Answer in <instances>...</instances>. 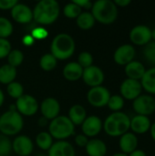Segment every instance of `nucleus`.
Wrapping results in <instances>:
<instances>
[{
  "label": "nucleus",
  "mask_w": 155,
  "mask_h": 156,
  "mask_svg": "<svg viewBox=\"0 0 155 156\" xmlns=\"http://www.w3.org/2000/svg\"><path fill=\"white\" fill-rule=\"evenodd\" d=\"M152 41H155V27L152 29Z\"/></svg>",
  "instance_id": "09e8293b"
},
{
  "label": "nucleus",
  "mask_w": 155,
  "mask_h": 156,
  "mask_svg": "<svg viewBox=\"0 0 155 156\" xmlns=\"http://www.w3.org/2000/svg\"><path fill=\"white\" fill-rule=\"evenodd\" d=\"M83 69L78 62H69L63 69V76L69 81H76L82 78Z\"/></svg>",
  "instance_id": "b1692460"
},
{
  "label": "nucleus",
  "mask_w": 155,
  "mask_h": 156,
  "mask_svg": "<svg viewBox=\"0 0 155 156\" xmlns=\"http://www.w3.org/2000/svg\"><path fill=\"white\" fill-rule=\"evenodd\" d=\"M128 156H147V154H146V153L143 150L136 149L135 151H133L132 153L128 154Z\"/></svg>",
  "instance_id": "a18cd8bd"
},
{
  "label": "nucleus",
  "mask_w": 155,
  "mask_h": 156,
  "mask_svg": "<svg viewBox=\"0 0 155 156\" xmlns=\"http://www.w3.org/2000/svg\"><path fill=\"white\" fill-rule=\"evenodd\" d=\"M152 125L151 119L147 116L143 115H134L131 118V125L130 130L134 134H145L149 133Z\"/></svg>",
  "instance_id": "dca6fc26"
},
{
  "label": "nucleus",
  "mask_w": 155,
  "mask_h": 156,
  "mask_svg": "<svg viewBox=\"0 0 155 156\" xmlns=\"http://www.w3.org/2000/svg\"><path fill=\"white\" fill-rule=\"evenodd\" d=\"M88 142H89V139L84 134H79L75 138V143L79 147H86Z\"/></svg>",
  "instance_id": "a19ab883"
},
{
  "label": "nucleus",
  "mask_w": 155,
  "mask_h": 156,
  "mask_svg": "<svg viewBox=\"0 0 155 156\" xmlns=\"http://www.w3.org/2000/svg\"><path fill=\"white\" fill-rule=\"evenodd\" d=\"M13 19L19 24H27L33 19V12L29 6L24 4H16L11 9Z\"/></svg>",
  "instance_id": "a211bd4d"
},
{
  "label": "nucleus",
  "mask_w": 155,
  "mask_h": 156,
  "mask_svg": "<svg viewBox=\"0 0 155 156\" xmlns=\"http://www.w3.org/2000/svg\"><path fill=\"white\" fill-rule=\"evenodd\" d=\"M33 18L40 25H50L54 23L60 12L59 4L56 0H41L34 7Z\"/></svg>",
  "instance_id": "f257e3e1"
},
{
  "label": "nucleus",
  "mask_w": 155,
  "mask_h": 156,
  "mask_svg": "<svg viewBox=\"0 0 155 156\" xmlns=\"http://www.w3.org/2000/svg\"><path fill=\"white\" fill-rule=\"evenodd\" d=\"M143 55L149 64L155 67V41H151L143 47Z\"/></svg>",
  "instance_id": "2f4dec72"
},
{
  "label": "nucleus",
  "mask_w": 155,
  "mask_h": 156,
  "mask_svg": "<svg viewBox=\"0 0 155 156\" xmlns=\"http://www.w3.org/2000/svg\"><path fill=\"white\" fill-rule=\"evenodd\" d=\"M124 99L121 95L115 94L111 96L107 106L112 112H122V110L124 107Z\"/></svg>",
  "instance_id": "c756f323"
},
{
  "label": "nucleus",
  "mask_w": 155,
  "mask_h": 156,
  "mask_svg": "<svg viewBox=\"0 0 155 156\" xmlns=\"http://www.w3.org/2000/svg\"><path fill=\"white\" fill-rule=\"evenodd\" d=\"M75 41L73 37L66 33L57 35L50 46L51 54L59 60H65L70 58L75 51Z\"/></svg>",
  "instance_id": "20e7f679"
},
{
  "label": "nucleus",
  "mask_w": 155,
  "mask_h": 156,
  "mask_svg": "<svg viewBox=\"0 0 155 156\" xmlns=\"http://www.w3.org/2000/svg\"><path fill=\"white\" fill-rule=\"evenodd\" d=\"M87 118V112L83 106L76 104L73 105L69 112V119L75 125H81Z\"/></svg>",
  "instance_id": "393cba45"
},
{
  "label": "nucleus",
  "mask_w": 155,
  "mask_h": 156,
  "mask_svg": "<svg viewBox=\"0 0 155 156\" xmlns=\"http://www.w3.org/2000/svg\"><path fill=\"white\" fill-rule=\"evenodd\" d=\"M33 143L26 135L17 136L12 143V150L19 156H28L33 151Z\"/></svg>",
  "instance_id": "f3484780"
},
{
  "label": "nucleus",
  "mask_w": 155,
  "mask_h": 156,
  "mask_svg": "<svg viewBox=\"0 0 155 156\" xmlns=\"http://www.w3.org/2000/svg\"><path fill=\"white\" fill-rule=\"evenodd\" d=\"M6 91L11 98L17 100L18 98H20L24 94V88L19 82L13 81L7 85Z\"/></svg>",
  "instance_id": "473e14b6"
},
{
  "label": "nucleus",
  "mask_w": 155,
  "mask_h": 156,
  "mask_svg": "<svg viewBox=\"0 0 155 156\" xmlns=\"http://www.w3.org/2000/svg\"><path fill=\"white\" fill-rule=\"evenodd\" d=\"M85 149L89 156H105L107 154V146L105 143L100 139L89 140Z\"/></svg>",
  "instance_id": "4be33fe9"
},
{
  "label": "nucleus",
  "mask_w": 155,
  "mask_h": 156,
  "mask_svg": "<svg viewBox=\"0 0 155 156\" xmlns=\"http://www.w3.org/2000/svg\"><path fill=\"white\" fill-rule=\"evenodd\" d=\"M11 51L10 42L6 38H0V58H6Z\"/></svg>",
  "instance_id": "4c0bfd02"
},
{
  "label": "nucleus",
  "mask_w": 155,
  "mask_h": 156,
  "mask_svg": "<svg viewBox=\"0 0 155 156\" xmlns=\"http://www.w3.org/2000/svg\"><path fill=\"white\" fill-rule=\"evenodd\" d=\"M48 156H75V150L69 142L58 141L48 150Z\"/></svg>",
  "instance_id": "aec40b11"
},
{
  "label": "nucleus",
  "mask_w": 155,
  "mask_h": 156,
  "mask_svg": "<svg viewBox=\"0 0 155 156\" xmlns=\"http://www.w3.org/2000/svg\"><path fill=\"white\" fill-rule=\"evenodd\" d=\"M16 77V69L5 64L0 67V83L10 84L15 80Z\"/></svg>",
  "instance_id": "a878e982"
},
{
  "label": "nucleus",
  "mask_w": 155,
  "mask_h": 156,
  "mask_svg": "<svg viewBox=\"0 0 155 156\" xmlns=\"http://www.w3.org/2000/svg\"><path fill=\"white\" fill-rule=\"evenodd\" d=\"M143 87L140 80L125 79L120 86V95L128 101H134L143 94Z\"/></svg>",
  "instance_id": "9d476101"
},
{
  "label": "nucleus",
  "mask_w": 155,
  "mask_h": 156,
  "mask_svg": "<svg viewBox=\"0 0 155 156\" xmlns=\"http://www.w3.org/2000/svg\"><path fill=\"white\" fill-rule=\"evenodd\" d=\"M82 79L88 86L94 88V87L101 86V84L104 81L105 75L100 68L92 65L83 69Z\"/></svg>",
  "instance_id": "ddd939ff"
},
{
  "label": "nucleus",
  "mask_w": 155,
  "mask_h": 156,
  "mask_svg": "<svg viewBox=\"0 0 155 156\" xmlns=\"http://www.w3.org/2000/svg\"><path fill=\"white\" fill-rule=\"evenodd\" d=\"M15 106L17 112L25 116H32L36 114L38 110V103L37 100L33 96L27 94H23L18 98Z\"/></svg>",
  "instance_id": "9b49d317"
},
{
  "label": "nucleus",
  "mask_w": 155,
  "mask_h": 156,
  "mask_svg": "<svg viewBox=\"0 0 155 156\" xmlns=\"http://www.w3.org/2000/svg\"><path fill=\"white\" fill-rule=\"evenodd\" d=\"M131 118L122 112H112L103 122L104 132L111 137H121L130 131Z\"/></svg>",
  "instance_id": "f03ea898"
},
{
  "label": "nucleus",
  "mask_w": 155,
  "mask_h": 156,
  "mask_svg": "<svg viewBox=\"0 0 155 156\" xmlns=\"http://www.w3.org/2000/svg\"><path fill=\"white\" fill-rule=\"evenodd\" d=\"M58 59L50 53V54H45L41 57L39 65L41 69L45 71H50L54 69L57 66Z\"/></svg>",
  "instance_id": "c85d7f7f"
},
{
  "label": "nucleus",
  "mask_w": 155,
  "mask_h": 156,
  "mask_svg": "<svg viewBox=\"0 0 155 156\" xmlns=\"http://www.w3.org/2000/svg\"><path fill=\"white\" fill-rule=\"evenodd\" d=\"M6 58H7L8 65L16 69V67L20 66L23 62L24 54L19 49H13L10 51V53L8 54V56Z\"/></svg>",
  "instance_id": "7c9ffc66"
},
{
  "label": "nucleus",
  "mask_w": 155,
  "mask_h": 156,
  "mask_svg": "<svg viewBox=\"0 0 155 156\" xmlns=\"http://www.w3.org/2000/svg\"><path fill=\"white\" fill-rule=\"evenodd\" d=\"M149 133H151V137H152V139L153 140V142H155V122L152 123Z\"/></svg>",
  "instance_id": "49530a36"
},
{
  "label": "nucleus",
  "mask_w": 155,
  "mask_h": 156,
  "mask_svg": "<svg viewBox=\"0 0 155 156\" xmlns=\"http://www.w3.org/2000/svg\"><path fill=\"white\" fill-rule=\"evenodd\" d=\"M78 63L79 65L84 69L86 68H89L90 66H92L93 63V57L90 52L87 51H83L79 55L78 58Z\"/></svg>",
  "instance_id": "e433bc0d"
},
{
  "label": "nucleus",
  "mask_w": 155,
  "mask_h": 156,
  "mask_svg": "<svg viewBox=\"0 0 155 156\" xmlns=\"http://www.w3.org/2000/svg\"><path fill=\"white\" fill-rule=\"evenodd\" d=\"M112 156H128V155H127V154H122V153H117V154H113Z\"/></svg>",
  "instance_id": "8fccbe9b"
},
{
  "label": "nucleus",
  "mask_w": 155,
  "mask_h": 156,
  "mask_svg": "<svg viewBox=\"0 0 155 156\" xmlns=\"http://www.w3.org/2000/svg\"><path fill=\"white\" fill-rule=\"evenodd\" d=\"M36 143L37 146L44 151H48L50 147L53 144V138L49 134V133L47 132H41L39 133L36 137Z\"/></svg>",
  "instance_id": "cd10ccee"
},
{
  "label": "nucleus",
  "mask_w": 155,
  "mask_h": 156,
  "mask_svg": "<svg viewBox=\"0 0 155 156\" xmlns=\"http://www.w3.org/2000/svg\"><path fill=\"white\" fill-rule=\"evenodd\" d=\"M136 56V50L132 44H123L120 46L113 54V59L116 64L120 66H126Z\"/></svg>",
  "instance_id": "f8f14e48"
},
{
  "label": "nucleus",
  "mask_w": 155,
  "mask_h": 156,
  "mask_svg": "<svg viewBox=\"0 0 155 156\" xmlns=\"http://www.w3.org/2000/svg\"><path fill=\"white\" fill-rule=\"evenodd\" d=\"M31 37L34 39H44L48 37V31L43 27H36L31 32Z\"/></svg>",
  "instance_id": "58836bf2"
},
{
  "label": "nucleus",
  "mask_w": 155,
  "mask_h": 156,
  "mask_svg": "<svg viewBox=\"0 0 155 156\" xmlns=\"http://www.w3.org/2000/svg\"><path fill=\"white\" fill-rule=\"evenodd\" d=\"M90 13L95 18V21L103 25H111L118 17V7L113 1L98 0L92 4Z\"/></svg>",
  "instance_id": "7ed1b4c3"
},
{
  "label": "nucleus",
  "mask_w": 155,
  "mask_h": 156,
  "mask_svg": "<svg viewBox=\"0 0 155 156\" xmlns=\"http://www.w3.org/2000/svg\"><path fill=\"white\" fill-rule=\"evenodd\" d=\"M139 140L136 134L132 132H128L122 135L119 140V146L122 154H130L136 149H138Z\"/></svg>",
  "instance_id": "6ab92c4d"
},
{
  "label": "nucleus",
  "mask_w": 155,
  "mask_h": 156,
  "mask_svg": "<svg viewBox=\"0 0 155 156\" xmlns=\"http://www.w3.org/2000/svg\"><path fill=\"white\" fill-rule=\"evenodd\" d=\"M12 151V143L5 135L0 134V156H7Z\"/></svg>",
  "instance_id": "c9c22d12"
},
{
  "label": "nucleus",
  "mask_w": 155,
  "mask_h": 156,
  "mask_svg": "<svg viewBox=\"0 0 155 156\" xmlns=\"http://www.w3.org/2000/svg\"><path fill=\"white\" fill-rule=\"evenodd\" d=\"M81 128L85 136L95 137L101 132L103 128V123L98 116L91 115L85 119V121L81 124Z\"/></svg>",
  "instance_id": "4468645a"
},
{
  "label": "nucleus",
  "mask_w": 155,
  "mask_h": 156,
  "mask_svg": "<svg viewBox=\"0 0 155 156\" xmlns=\"http://www.w3.org/2000/svg\"><path fill=\"white\" fill-rule=\"evenodd\" d=\"M74 4L79 5L80 8H85V9H90L92 7V3L89 0H75L73 1Z\"/></svg>",
  "instance_id": "79ce46f5"
},
{
  "label": "nucleus",
  "mask_w": 155,
  "mask_h": 156,
  "mask_svg": "<svg viewBox=\"0 0 155 156\" xmlns=\"http://www.w3.org/2000/svg\"><path fill=\"white\" fill-rule=\"evenodd\" d=\"M17 4V0H0V9L11 10Z\"/></svg>",
  "instance_id": "ea45409f"
},
{
  "label": "nucleus",
  "mask_w": 155,
  "mask_h": 156,
  "mask_svg": "<svg viewBox=\"0 0 155 156\" xmlns=\"http://www.w3.org/2000/svg\"><path fill=\"white\" fill-rule=\"evenodd\" d=\"M75 126L70 122L67 116H58L53 119L48 126L49 134L52 138L58 139L59 141H64L65 139L70 137L74 134Z\"/></svg>",
  "instance_id": "423d86ee"
},
{
  "label": "nucleus",
  "mask_w": 155,
  "mask_h": 156,
  "mask_svg": "<svg viewBox=\"0 0 155 156\" xmlns=\"http://www.w3.org/2000/svg\"><path fill=\"white\" fill-rule=\"evenodd\" d=\"M143 90L147 92V94L153 96L155 95V67H151L146 69L143 77L140 80Z\"/></svg>",
  "instance_id": "5701e85b"
},
{
  "label": "nucleus",
  "mask_w": 155,
  "mask_h": 156,
  "mask_svg": "<svg viewBox=\"0 0 155 156\" xmlns=\"http://www.w3.org/2000/svg\"><path fill=\"white\" fill-rule=\"evenodd\" d=\"M63 13L68 18H77L81 14V8L73 2H71L64 6Z\"/></svg>",
  "instance_id": "f704fd0d"
},
{
  "label": "nucleus",
  "mask_w": 155,
  "mask_h": 156,
  "mask_svg": "<svg viewBox=\"0 0 155 156\" xmlns=\"http://www.w3.org/2000/svg\"><path fill=\"white\" fill-rule=\"evenodd\" d=\"M129 37L134 46L144 47L152 41V29L146 25H137L131 29Z\"/></svg>",
  "instance_id": "6e6552de"
},
{
  "label": "nucleus",
  "mask_w": 155,
  "mask_h": 156,
  "mask_svg": "<svg viewBox=\"0 0 155 156\" xmlns=\"http://www.w3.org/2000/svg\"><path fill=\"white\" fill-rule=\"evenodd\" d=\"M132 109L136 114L149 117L155 112V98L149 94H142L132 101Z\"/></svg>",
  "instance_id": "0eeeda50"
},
{
  "label": "nucleus",
  "mask_w": 155,
  "mask_h": 156,
  "mask_svg": "<svg viewBox=\"0 0 155 156\" xmlns=\"http://www.w3.org/2000/svg\"><path fill=\"white\" fill-rule=\"evenodd\" d=\"M146 71L145 67L141 61L132 60L126 66H124V72L127 76V79L141 80Z\"/></svg>",
  "instance_id": "412c9836"
},
{
  "label": "nucleus",
  "mask_w": 155,
  "mask_h": 156,
  "mask_svg": "<svg viewBox=\"0 0 155 156\" xmlns=\"http://www.w3.org/2000/svg\"><path fill=\"white\" fill-rule=\"evenodd\" d=\"M111 96V94L106 87L98 86L91 88L88 91L87 100L90 105L97 108H101L107 106Z\"/></svg>",
  "instance_id": "1a4fd4ad"
},
{
  "label": "nucleus",
  "mask_w": 155,
  "mask_h": 156,
  "mask_svg": "<svg viewBox=\"0 0 155 156\" xmlns=\"http://www.w3.org/2000/svg\"><path fill=\"white\" fill-rule=\"evenodd\" d=\"M95 18L90 12H81V14L77 17V25L82 30L90 29L95 24Z\"/></svg>",
  "instance_id": "bb28decb"
},
{
  "label": "nucleus",
  "mask_w": 155,
  "mask_h": 156,
  "mask_svg": "<svg viewBox=\"0 0 155 156\" xmlns=\"http://www.w3.org/2000/svg\"><path fill=\"white\" fill-rule=\"evenodd\" d=\"M113 2L117 7H126L132 3L131 0H114Z\"/></svg>",
  "instance_id": "37998d69"
},
{
  "label": "nucleus",
  "mask_w": 155,
  "mask_h": 156,
  "mask_svg": "<svg viewBox=\"0 0 155 156\" xmlns=\"http://www.w3.org/2000/svg\"><path fill=\"white\" fill-rule=\"evenodd\" d=\"M40 111L45 119L52 121L53 119L59 116V102L54 98H47L41 102Z\"/></svg>",
  "instance_id": "2eb2a0df"
},
{
  "label": "nucleus",
  "mask_w": 155,
  "mask_h": 156,
  "mask_svg": "<svg viewBox=\"0 0 155 156\" xmlns=\"http://www.w3.org/2000/svg\"><path fill=\"white\" fill-rule=\"evenodd\" d=\"M24 126V121L16 111H8L0 116V132L3 135L17 134Z\"/></svg>",
  "instance_id": "39448f33"
},
{
  "label": "nucleus",
  "mask_w": 155,
  "mask_h": 156,
  "mask_svg": "<svg viewBox=\"0 0 155 156\" xmlns=\"http://www.w3.org/2000/svg\"><path fill=\"white\" fill-rule=\"evenodd\" d=\"M13 32L12 23L5 17L0 16V38L8 37Z\"/></svg>",
  "instance_id": "72a5a7b5"
},
{
  "label": "nucleus",
  "mask_w": 155,
  "mask_h": 156,
  "mask_svg": "<svg viewBox=\"0 0 155 156\" xmlns=\"http://www.w3.org/2000/svg\"><path fill=\"white\" fill-rule=\"evenodd\" d=\"M34 41H35V39L31 37V35H26L23 37V39H22V42L26 46H31V45H33Z\"/></svg>",
  "instance_id": "c03bdc74"
},
{
  "label": "nucleus",
  "mask_w": 155,
  "mask_h": 156,
  "mask_svg": "<svg viewBox=\"0 0 155 156\" xmlns=\"http://www.w3.org/2000/svg\"><path fill=\"white\" fill-rule=\"evenodd\" d=\"M4 101H5V96H4V93H3L2 90L0 89V107L3 105V103H4Z\"/></svg>",
  "instance_id": "de8ad7c7"
}]
</instances>
